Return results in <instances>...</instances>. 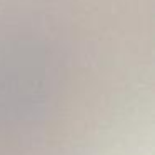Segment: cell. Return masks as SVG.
<instances>
[{
  "label": "cell",
  "mask_w": 155,
  "mask_h": 155,
  "mask_svg": "<svg viewBox=\"0 0 155 155\" xmlns=\"http://www.w3.org/2000/svg\"><path fill=\"white\" fill-rule=\"evenodd\" d=\"M47 67L34 48H10L0 57V114L24 117L45 98Z\"/></svg>",
  "instance_id": "cell-1"
}]
</instances>
